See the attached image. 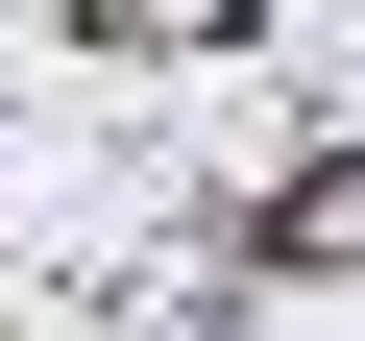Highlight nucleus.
<instances>
[{
	"mask_svg": "<svg viewBox=\"0 0 365 341\" xmlns=\"http://www.w3.org/2000/svg\"><path fill=\"white\" fill-rule=\"evenodd\" d=\"M268 292H365V146H317L268 195Z\"/></svg>",
	"mask_w": 365,
	"mask_h": 341,
	"instance_id": "obj_1",
	"label": "nucleus"
},
{
	"mask_svg": "<svg viewBox=\"0 0 365 341\" xmlns=\"http://www.w3.org/2000/svg\"><path fill=\"white\" fill-rule=\"evenodd\" d=\"M98 49H244V0H73Z\"/></svg>",
	"mask_w": 365,
	"mask_h": 341,
	"instance_id": "obj_2",
	"label": "nucleus"
}]
</instances>
